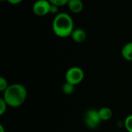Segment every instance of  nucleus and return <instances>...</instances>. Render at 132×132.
<instances>
[{"mask_svg": "<svg viewBox=\"0 0 132 132\" xmlns=\"http://www.w3.org/2000/svg\"><path fill=\"white\" fill-rule=\"evenodd\" d=\"M51 3L48 0H37L32 5V11L38 16H44L50 13Z\"/></svg>", "mask_w": 132, "mask_h": 132, "instance_id": "nucleus-4", "label": "nucleus"}, {"mask_svg": "<svg viewBox=\"0 0 132 132\" xmlns=\"http://www.w3.org/2000/svg\"><path fill=\"white\" fill-rule=\"evenodd\" d=\"M52 28L53 32L58 37L66 38L71 36L74 29L73 19L67 13H58L53 21Z\"/></svg>", "mask_w": 132, "mask_h": 132, "instance_id": "nucleus-1", "label": "nucleus"}, {"mask_svg": "<svg viewBox=\"0 0 132 132\" xmlns=\"http://www.w3.org/2000/svg\"><path fill=\"white\" fill-rule=\"evenodd\" d=\"M74 86L75 85L66 81V83L63 85V91L66 94H71L74 91Z\"/></svg>", "mask_w": 132, "mask_h": 132, "instance_id": "nucleus-10", "label": "nucleus"}, {"mask_svg": "<svg viewBox=\"0 0 132 132\" xmlns=\"http://www.w3.org/2000/svg\"><path fill=\"white\" fill-rule=\"evenodd\" d=\"M71 37L74 42L77 43H81L84 42L87 39V33L82 29H74L71 34Z\"/></svg>", "mask_w": 132, "mask_h": 132, "instance_id": "nucleus-7", "label": "nucleus"}, {"mask_svg": "<svg viewBox=\"0 0 132 132\" xmlns=\"http://www.w3.org/2000/svg\"><path fill=\"white\" fill-rule=\"evenodd\" d=\"M48 1L52 5H57V6L60 7V6L67 5L69 0H48Z\"/></svg>", "mask_w": 132, "mask_h": 132, "instance_id": "nucleus-12", "label": "nucleus"}, {"mask_svg": "<svg viewBox=\"0 0 132 132\" xmlns=\"http://www.w3.org/2000/svg\"><path fill=\"white\" fill-rule=\"evenodd\" d=\"M1 2H4V1H6V0H0Z\"/></svg>", "mask_w": 132, "mask_h": 132, "instance_id": "nucleus-18", "label": "nucleus"}, {"mask_svg": "<svg viewBox=\"0 0 132 132\" xmlns=\"http://www.w3.org/2000/svg\"><path fill=\"white\" fill-rule=\"evenodd\" d=\"M84 121L88 128H96L101 124V119L99 116L98 111L91 109L87 111L84 117Z\"/></svg>", "mask_w": 132, "mask_h": 132, "instance_id": "nucleus-5", "label": "nucleus"}, {"mask_svg": "<svg viewBox=\"0 0 132 132\" xmlns=\"http://www.w3.org/2000/svg\"><path fill=\"white\" fill-rule=\"evenodd\" d=\"M99 116L101 121H108L112 117V111L109 108H102L98 111Z\"/></svg>", "mask_w": 132, "mask_h": 132, "instance_id": "nucleus-9", "label": "nucleus"}, {"mask_svg": "<svg viewBox=\"0 0 132 132\" xmlns=\"http://www.w3.org/2000/svg\"><path fill=\"white\" fill-rule=\"evenodd\" d=\"M84 70L78 67H70L69 70H67L65 75L66 81L73 85H77L80 84L84 80Z\"/></svg>", "mask_w": 132, "mask_h": 132, "instance_id": "nucleus-3", "label": "nucleus"}, {"mask_svg": "<svg viewBox=\"0 0 132 132\" xmlns=\"http://www.w3.org/2000/svg\"><path fill=\"white\" fill-rule=\"evenodd\" d=\"M121 55L126 60L132 61V42L126 43L122 50H121Z\"/></svg>", "mask_w": 132, "mask_h": 132, "instance_id": "nucleus-8", "label": "nucleus"}, {"mask_svg": "<svg viewBox=\"0 0 132 132\" xmlns=\"http://www.w3.org/2000/svg\"><path fill=\"white\" fill-rule=\"evenodd\" d=\"M0 131H1V132H4V129H3V127L1 125L0 126Z\"/></svg>", "mask_w": 132, "mask_h": 132, "instance_id": "nucleus-17", "label": "nucleus"}, {"mask_svg": "<svg viewBox=\"0 0 132 132\" xmlns=\"http://www.w3.org/2000/svg\"><path fill=\"white\" fill-rule=\"evenodd\" d=\"M125 126L128 132H132V114L128 116L125 121Z\"/></svg>", "mask_w": 132, "mask_h": 132, "instance_id": "nucleus-11", "label": "nucleus"}, {"mask_svg": "<svg viewBox=\"0 0 132 132\" xmlns=\"http://www.w3.org/2000/svg\"><path fill=\"white\" fill-rule=\"evenodd\" d=\"M27 91L26 87L19 84H14L8 87L4 91L3 99L7 105L17 108L21 106L26 101Z\"/></svg>", "mask_w": 132, "mask_h": 132, "instance_id": "nucleus-2", "label": "nucleus"}, {"mask_svg": "<svg viewBox=\"0 0 132 132\" xmlns=\"http://www.w3.org/2000/svg\"><path fill=\"white\" fill-rule=\"evenodd\" d=\"M8 87L9 86H8L7 80L4 77H0V90L1 91H5L8 88Z\"/></svg>", "mask_w": 132, "mask_h": 132, "instance_id": "nucleus-13", "label": "nucleus"}, {"mask_svg": "<svg viewBox=\"0 0 132 132\" xmlns=\"http://www.w3.org/2000/svg\"><path fill=\"white\" fill-rule=\"evenodd\" d=\"M6 1L12 5H16V4L20 3L22 0H6Z\"/></svg>", "mask_w": 132, "mask_h": 132, "instance_id": "nucleus-16", "label": "nucleus"}, {"mask_svg": "<svg viewBox=\"0 0 132 132\" xmlns=\"http://www.w3.org/2000/svg\"><path fill=\"white\" fill-rule=\"evenodd\" d=\"M58 11H59V6L55 5H52V4H51L50 13H52V14H56V13L58 12Z\"/></svg>", "mask_w": 132, "mask_h": 132, "instance_id": "nucleus-15", "label": "nucleus"}, {"mask_svg": "<svg viewBox=\"0 0 132 132\" xmlns=\"http://www.w3.org/2000/svg\"><path fill=\"white\" fill-rule=\"evenodd\" d=\"M6 105L7 104L5 103V101H4V99H1L0 100V114L2 115L4 114V112L6 110Z\"/></svg>", "mask_w": 132, "mask_h": 132, "instance_id": "nucleus-14", "label": "nucleus"}, {"mask_svg": "<svg viewBox=\"0 0 132 132\" xmlns=\"http://www.w3.org/2000/svg\"><path fill=\"white\" fill-rule=\"evenodd\" d=\"M67 6L73 13L77 14L82 12L84 9V3L82 0H69Z\"/></svg>", "mask_w": 132, "mask_h": 132, "instance_id": "nucleus-6", "label": "nucleus"}]
</instances>
